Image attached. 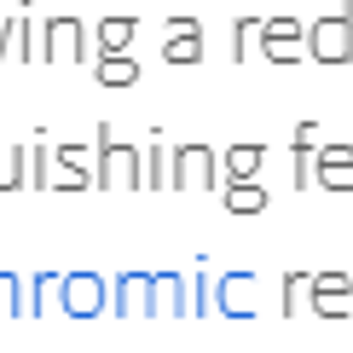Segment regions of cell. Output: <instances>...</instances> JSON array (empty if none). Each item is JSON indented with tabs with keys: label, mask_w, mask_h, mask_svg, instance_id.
Here are the masks:
<instances>
[{
	"label": "cell",
	"mask_w": 353,
	"mask_h": 353,
	"mask_svg": "<svg viewBox=\"0 0 353 353\" xmlns=\"http://www.w3.org/2000/svg\"><path fill=\"white\" fill-rule=\"evenodd\" d=\"M319 313H347V278H319Z\"/></svg>",
	"instance_id": "obj_2"
},
{
	"label": "cell",
	"mask_w": 353,
	"mask_h": 353,
	"mask_svg": "<svg viewBox=\"0 0 353 353\" xmlns=\"http://www.w3.org/2000/svg\"><path fill=\"white\" fill-rule=\"evenodd\" d=\"M325 180H330V185H347V180H353V151H330V157H325Z\"/></svg>",
	"instance_id": "obj_5"
},
{
	"label": "cell",
	"mask_w": 353,
	"mask_h": 353,
	"mask_svg": "<svg viewBox=\"0 0 353 353\" xmlns=\"http://www.w3.org/2000/svg\"><path fill=\"white\" fill-rule=\"evenodd\" d=\"M93 307H99V284L76 278V284H70V313H93Z\"/></svg>",
	"instance_id": "obj_6"
},
{
	"label": "cell",
	"mask_w": 353,
	"mask_h": 353,
	"mask_svg": "<svg viewBox=\"0 0 353 353\" xmlns=\"http://www.w3.org/2000/svg\"><path fill=\"white\" fill-rule=\"evenodd\" d=\"M105 81H110V87L134 81V64H128V58H110V64H105Z\"/></svg>",
	"instance_id": "obj_9"
},
{
	"label": "cell",
	"mask_w": 353,
	"mask_h": 353,
	"mask_svg": "<svg viewBox=\"0 0 353 353\" xmlns=\"http://www.w3.org/2000/svg\"><path fill=\"white\" fill-rule=\"evenodd\" d=\"M307 284H313V278H301V272L290 278V307H301V296H307Z\"/></svg>",
	"instance_id": "obj_11"
},
{
	"label": "cell",
	"mask_w": 353,
	"mask_h": 353,
	"mask_svg": "<svg viewBox=\"0 0 353 353\" xmlns=\"http://www.w3.org/2000/svg\"><path fill=\"white\" fill-rule=\"evenodd\" d=\"M99 41H105L110 52H122L128 41H134V23H128V18H110V23H99Z\"/></svg>",
	"instance_id": "obj_3"
},
{
	"label": "cell",
	"mask_w": 353,
	"mask_h": 353,
	"mask_svg": "<svg viewBox=\"0 0 353 353\" xmlns=\"http://www.w3.org/2000/svg\"><path fill=\"white\" fill-rule=\"evenodd\" d=\"M168 58L180 64V58H197V35H185V41H168Z\"/></svg>",
	"instance_id": "obj_10"
},
{
	"label": "cell",
	"mask_w": 353,
	"mask_h": 353,
	"mask_svg": "<svg viewBox=\"0 0 353 353\" xmlns=\"http://www.w3.org/2000/svg\"><path fill=\"white\" fill-rule=\"evenodd\" d=\"M267 52H272V58H290V52H296V23H272V29H267Z\"/></svg>",
	"instance_id": "obj_4"
},
{
	"label": "cell",
	"mask_w": 353,
	"mask_h": 353,
	"mask_svg": "<svg viewBox=\"0 0 353 353\" xmlns=\"http://www.w3.org/2000/svg\"><path fill=\"white\" fill-rule=\"evenodd\" d=\"M267 203V191H255V185H238L232 191V209H261Z\"/></svg>",
	"instance_id": "obj_8"
},
{
	"label": "cell",
	"mask_w": 353,
	"mask_h": 353,
	"mask_svg": "<svg viewBox=\"0 0 353 353\" xmlns=\"http://www.w3.org/2000/svg\"><path fill=\"white\" fill-rule=\"evenodd\" d=\"M347 52H353V35H347V23H342V18L313 23V58H325V64H342Z\"/></svg>",
	"instance_id": "obj_1"
},
{
	"label": "cell",
	"mask_w": 353,
	"mask_h": 353,
	"mask_svg": "<svg viewBox=\"0 0 353 353\" xmlns=\"http://www.w3.org/2000/svg\"><path fill=\"white\" fill-rule=\"evenodd\" d=\"M255 163H261V151H255V145L232 151V174H238V180H243V174H255Z\"/></svg>",
	"instance_id": "obj_7"
}]
</instances>
